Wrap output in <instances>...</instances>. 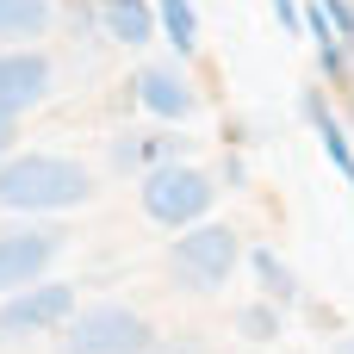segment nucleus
<instances>
[{
    "instance_id": "f257e3e1",
    "label": "nucleus",
    "mask_w": 354,
    "mask_h": 354,
    "mask_svg": "<svg viewBox=\"0 0 354 354\" xmlns=\"http://www.w3.org/2000/svg\"><path fill=\"white\" fill-rule=\"evenodd\" d=\"M93 199V174L75 156H50V149H25L0 162V212H68Z\"/></svg>"
},
{
    "instance_id": "f03ea898",
    "label": "nucleus",
    "mask_w": 354,
    "mask_h": 354,
    "mask_svg": "<svg viewBox=\"0 0 354 354\" xmlns=\"http://www.w3.org/2000/svg\"><path fill=\"white\" fill-rule=\"evenodd\" d=\"M143 218L149 224H168V230H187V224H205V212L218 205V187L205 168H193L187 156L180 162H162L143 174Z\"/></svg>"
},
{
    "instance_id": "7ed1b4c3",
    "label": "nucleus",
    "mask_w": 354,
    "mask_h": 354,
    "mask_svg": "<svg viewBox=\"0 0 354 354\" xmlns=\"http://www.w3.org/2000/svg\"><path fill=\"white\" fill-rule=\"evenodd\" d=\"M236 255H243V243H236L230 224H187L168 249V274L187 292H218L236 274Z\"/></svg>"
},
{
    "instance_id": "20e7f679",
    "label": "nucleus",
    "mask_w": 354,
    "mask_h": 354,
    "mask_svg": "<svg viewBox=\"0 0 354 354\" xmlns=\"http://www.w3.org/2000/svg\"><path fill=\"white\" fill-rule=\"evenodd\" d=\"M156 330L143 311L131 305H87L62 324V348L56 354H149Z\"/></svg>"
},
{
    "instance_id": "39448f33",
    "label": "nucleus",
    "mask_w": 354,
    "mask_h": 354,
    "mask_svg": "<svg viewBox=\"0 0 354 354\" xmlns=\"http://www.w3.org/2000/svg\"><path fill=\"white\" fill-rule=\"evenodd\" d=\"M75 317V286L62 280H31L19 292L0 299V342H25V336H44V330H62Z\"/></svg>"
},
{
    "instance_id": "423d86ee",
    "label": "nucleus",
    "mask_w": 354,
    "mask_h": 354,
    "mask_svg": "<svg viewBox=\"0 0 354 354\" xmlns=\"http://www.w3.org/2000/svg\"><path fill=\"white\" fill-rule=\"evenodd\" d=\"M44 100H50V56L44 50H0V118L19 124Z\"/></svg>"
},
{
    "instance_id": "0eeeda50",
    "label": "nucleus",
    "mask_w": 354,
    "mask_h": 354,
    "mask_svg": "<svg viewBox=\"0 0 354 354\" xmlns=\"http://www.w3.org/2000/svg\"><path fill=\"white\" fill-rule=\"evenodd\" d=\"M56 249H62V230H12V236H0V299L44 280Z\"/></svg>"
},
{
    "instance_id": "6e6552de",
    "label": "nucleus",
    "mask_w": 354,
    "mask_h": 354,
    "mask_svg": "<svg viewBox=\"0 0 354 354\" xmlns=\"http://www.w3.org/2000/svg\"><path fill=\"white\" fill-rule=\"evenodd\" d=\"M137 106H143L156 124H180V118H193L199 93H193L174 68H162V62H156V68H143V75H137Z\"/></svg>"
},
{
    "instance_id": "1a4fd4ad",
    "label": "nucleus",
    "mask_w": 354,
    "mask_h": 354,
    "mask_svg": "<svg viewBox=\"0 0 354 354\" xmlns=\"http://www.w3.org/2000/svg\"><path fill=\"white\" fill-rule=\"evenodd\" d=\"M93 19H100V31H106L112 44H124V50H143V44L162 31L156 0H93Z\"/></svg>"
},
{
    "instance_id": "9d476101",
    "label": "nucleus",
    "mask_w": 354,
    "mask_h": 354,
    "mask_svg": "<svg viewBox=\"0 0 354 354\" xmlns=\"http://www.w3.org/2000/svg\"><path fill=\"white\" fill-rule=\"evenodd\" d=\"M180 137L174 131H124V137H112V168H137V174H149V168H162V162H180Z\"/></svg>"
},
{
    "instance_id": "9b49d317",
    "label": "nucleus",
    "mask_w": 354,
    "mask_h": 354,
    "mask_svg": "<svg viewBox=\"0 0 354 354\" xmlns=\"http://www.w3.org/2000/svg\"><path fill=\"white\" fill-rule=\"evenodd\" d=\"M299 106H305V118H311V131H317V143H324L330 168H336L342 180H354V143H348V131H342V118L324 106V87H305V93H299Z\"/></svg>"
},
{
    "instance_id": "f8f14e48",
    "label": "nucleus",
    "mask_w": 354,
    "mask_h": 354,
    "mask_svg": "<svg viewBox=\"0 0 354 354\" xmlns=\"http://www.w3.org/2000/svg\"><path fill=\"white\" fill-rule=\"evenodd\" d=\"M305 37L317 44V68H324V81H342V75H348V37L336 31V19H330L317 0L305 6Z\"/></svg>"
},
{
    "instance_id": "ddd939ff",
    "label": "nucleus",
    "mask_w": 354,
    "mask_h": 354,
    "mask_svg": "<svg viewBox=\"0 0 354 354\" xmlns=\"http://www.w3.org/2000/svg\"><path fill=\"white\" fill-rule=\"evenodd\" d=\"M156 19H162V37L174 44V56H199V12H193V0H156Z\"/></svg>"
},
{
    "instance_id": "4468645a",
    "label": "nucleus",
    "mask_w": 354,
    "mask_h": 354,
    "mask_svg": "<svg viewBox=\"0 0 354 354\" xmlns=\"http://www.w3.org/2000/svg\"><path fill=\"white\" fill-rule=\"evenodd\" d=\"M50 25V0H0V37L6 44H25Z\"/></svg>"
},
{
    "instance_id": "2eb2a0df",
    "label": "nucleus",
    "mask_w": 354,
    "mask_h": 354,
    "mask_svg": "<svg viewBox=\"0 0 354 354\" xmlns=\"http://www.w3.org/2000/svg\"><path fill=\"white\" fill-rule=\"evenodd\" d=\"M249 268H255V280H261V292H268L274 305H292V299H299V280H292V268H286L274 249H249Z\"/></svg>"
},
{
    "instance_id": "dca6fc26",
    "label": "nucleus",
    "mask_w": 354,
    "mask_h": 354,
    "mask_svg": "<svg viewBox=\"0 0 354 354\" xmlns=\"http://www.w3.org/2000/svg\"><path fill=\"white\" fill-rule=\"evenodd\" d=\"M236 330H243L249 342H274V330H280V311H274V305H249V311L236 317Z\"/></svg>"
},
{
    "instance_id": "f3484780",
    "label": "nucleus",
    "mask_w": 354,
    "mask_h": 354,
    "mask_svg": "<svg viewBox=\"0 0 354 354\" xmlns=\"http://www.w3.org/2000/svg\"><path fill=\"white\" fill-rule=\"evenodd\" d=\"M317 6L336 19V31H342V37H354V0H317Z\"/></svg>"
},
{
    "instance_id": "a211bd4d",
    "label": "nucleus",
    "mask_w": 354,
    "mask_h": 354,
    "mask_svg": "<svg viewBox=\"0 0 354 354\" xmlns=\"http://www.w3.org/2000/svg\"><path fill=\"white\" fill-rule=\"evenodd\" d=\"M274 12H280V25H286V31H305V12H299V0H274Z\"/></svg>"
},
{
    "instance_id": "6ab92c4d",
    "label": "nucleus",
    "mask_w": 354,
    "mask_h": 354,
    "mask_svg": "<svg viewBox=\"0 0 354 354\" xmlns=\"http://www.w3.org/2000/svg\"><path fill=\"white\" fill-rule=\"evenodd\" d=\"M6 156H12V124L0 118V162H6Z\"/></svg>"
},
{
    "instance_id": "aec40b11",
    "label": "nucleus",
    "mask_w": 354,
    "mask_h": 354,
    "mask_svg": "<svg viewBox=\"0 0 354 354\" xmlns=\"http://www.w3.org/2000/svg\"><path fill=\"white\" fill-rule=\"evenodd\" d=\"M149 354H174V348H168V342H156V348H149Z\"/></svg>"
},
{
    "instance_id": "412c9836",
    "label": "nucleus",
    "mask_w": 354,
    "mask_h": 354,
    "mask_svg": "<svg viewBox=\"0 0 354 354\" xmlns=\"http://www.w3.org/2000/svg\"><path fill=\"white\" fill-rule=\"evenodd\" d=\"M336 354H354V342H342V348H336Z\"/></svg>"
}]
</instances>
